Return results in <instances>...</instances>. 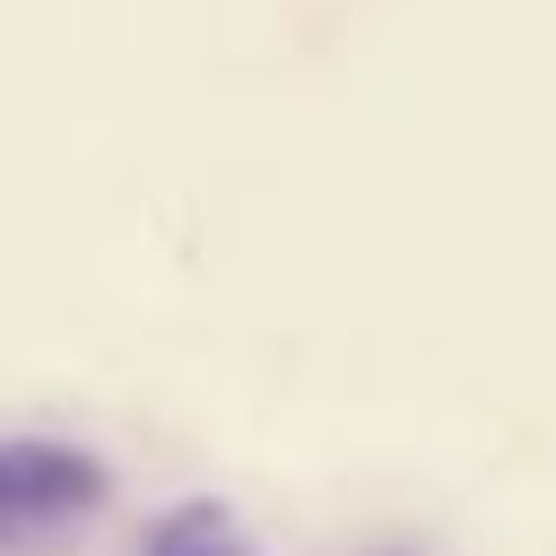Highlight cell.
<instances>
[{
	"mask_svg": "<svg viewBox=\"0 0 556 556\" xmlns=\"http://www.w3.org/2000/svg\"><path fill=\"white\" fill-rule=\"evenodd\" d=\"M96 495H104V469L87 452H61V443H9L0 452V513H9V530L87 513Z\"/></svg>",
	"mask_w": 556,
	"mask_h": 556,
	"instance_id": "6da1fadb",
	"label": "cell"
},
{
	"mask_svg": "<svg viewBox=\"0 0 556 556\" xmlns=\"http://www.w3.org/2000/svg\"><path fill=\"white\" fill-rule=\"evenodd\" d=\"M156 556H226V547H217V521H208V513H182Z\"/></svg>",
	"mask_w": 556,
	"mask_h": 556,
	"instance_id": "7a4b0ae2",
	"label": "cell"
}]
</instances>
